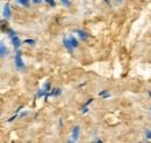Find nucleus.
Returning a JSON list of instances; mask_svg holds the SVG:
<instances>
[{"instance_id":"obj_11","label":"nucleus","mask_w":151,"mask_h":143,"mask_svg":"<svg viewBox=\"0 0 151 143\" xmlns=\"http://www.w3.org/2000/svg\"><path fill=\"white\" fill-rule=\"evenodd\" d=\"M45 1H47L50 6H55V1H54V0H45Z\"/></svg>"},{"instance_id":"obj_1","label":"nucleus","mask_w":151,"mask_h":143,"mask_svg":"<svg viewBox=\"0 0 151 143\" xmlns=\"http://www.w3.org/2000/svg\"><path fill=\"white\" fill-rule=\"evenodd\" d=\"M15 61H17V66H18L19 69H23V68H24V65H23V62H22V60H21V53H20V52L17 54V57H15Z\"/></svg>"},{"instance_id":"obj_3","label":"nucleus","mask_w":151,"mask_h":143,"mask_svg":"<svg viewBox=\"0 0 151 143\" xmlns=\"http://www.w3.org/2000/svg\"><path fill=\"white\" fill-rule=\"evenodd\" d=\"M4 13H5V16H6V18H9V16H11V9H9V5H6V6H5Z\"/></svg>"},{"instance_id":"obj_9","label":"nucleus","mask_w":151,"mask_h":143,"mask_svg":"<svg viewBox=\"0 0 151 143\" xmlns=\"http://www.w3.org/2000/svg\"><path fill=\"white\" fill-rule=\"evenodd\" d=\"M20 4H22L23 6H29V2H28V0H19Z\"/></svg>"},{"instance_id":"obj_7","label":"nucleus","mask_w":151,"mask_h":143,"mask_svg":"<svg viewBox=\"0 0 151 143\" xmlns=\"http://www.w3.org/2000/svg\"><path fill=\"white\" fill-rule=\"evenodd\" d=\"M78 34H79V36H80V38H81V39H86V38H87V35H86L84 31H79Z\"/></svg>"},{"instance_id":"obj_5","label":"nucleus","mask_w":151,"mask_h":143,"mask_svg":"<svg viewBox=\"0 0 151 143\" xmlns=\"http://www.w3.org/2000/svg\"><path fill=\"white\" fill-rule=\"evenodd\" d=\"M78 133H79V127H75V129H73V139L77 140V137H78Z\"/></svg>"},{"instance_id":"obj_14","label":"nucleus","mask_w":151,"mask_h":143,"mask_svg":"<svg viewBox=\"0 0 151 143\" xmlns=\"http://www.w3.org/2000/svg\"><path fill=\"white\" fill-rule=\"evenodd\" d=\"M150 96H151V92H150Z\"/></svg>"},{"instance_id":"obj_4","label":"nucleus","mask_w":151,"mask_h":143,"mask_svg":"<svg viewBox=\"0 0 151 143\" xmlns=\"http://www.w3.org/2000/svg\"><path fill=\"white\" fill-rule=\"evenodd\" d=\"M13 44H14L15 47H19L20 46V40L18 37H13Z\"/></svg>"},{"instance_id":"obj_13","label":"nucleus","mask_w":151,"mask_h":143,"mask_svg":"<svg viewBox=\"0 0 151 143\" xmlns=\"http://www.w3.org/2000/svg\"><path fill=\"white\" fill-rule=\"evenodd\" d=\"M34 2H36V4H40V2H41V0H34Z\"/></svg>"},{"instance_id":"obj_8","label":"nucleus","mask_w":151,"mask_h":143,"mask_svg":"<svg viewBox=\"0 0 151 143\" xmlns=\"http://www.w3.org/2000/svg\"><path fill=\"white\" fill-rule=\"evenodd\" d=\"M64 44H65V46H66L69 50H71V49H72V46H73V45H71V44H70V43H69L66 39H64Z\"/></svg>"},{"instance_id":"obj_10","label":"nucleus","mask_w":151,"mask_h":143,"mask_svg":"<svg viewBox=\"0 0 151 143\" xmlns=\"http://www.w3.org/2000/svg\"><path fill=\"white\" fill-rule=\"evenodd\" d=\"M7 51L5 50V46H4V44H1V55H5V53H6Z\"/></svg>"},{"instance_id":"obj_2","label":"nucleus","mask_w":151,"mask_h":143,"mask_svg":"<svg viewBox=\"0 0 151 143\" xmlns=\"http://www.w3.org/2000/svg\"><path fill=\"white\" fill-rule=\"evenodd\" d=\"M1 31H2V33L9 31V29H8V23L5 22V21H1Z\"/></svg>"},{"instance_id":"obj_6","label":"nucleus","mask_w":151,"mask_h":143,"mask_svg":"<svg viewBox=\"0 0 151 143\" xmlns=\"http://www.w3.org/2000/svg\"><path fill=\"white\" fill-rule=\"evenodd\" d=\"M70 43H72V45H73V46H78V43H77V40H76V39L73 38V37H72V36L70 37Z\"/></svg>"},{"instance_id":"obj_12","label":"nucleus","mask_w":151,"mask_h":143,"mask_svg":"<svg viewBox=\"0 0 151 143\" xmlns=\"http://www.w3.org/2000/svg\"><path fill=\"white\" fill-rule=\"evenodd\" d=\"M62 2H63L65 6H70V2H69V0H62Z\"/></svg>"}]
</instances>
